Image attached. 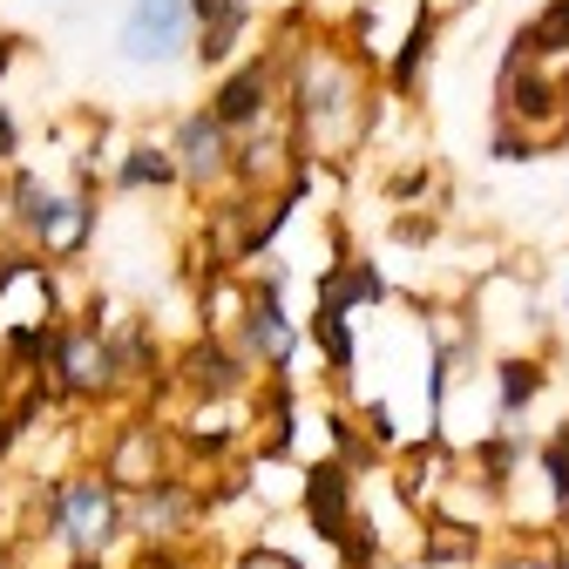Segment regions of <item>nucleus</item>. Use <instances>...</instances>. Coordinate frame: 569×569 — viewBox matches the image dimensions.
I'll use <instances>...</instances> for the list:
<instances>
[{"label": "nucleus", "mask_w": 569, "mask_h": 569, "mask_svg": "<svg viewBox=\"0 0 569 569\" xmlns=\"http://www.w3.org/2000/svg\"><path fill=\"white\" fill-rule=\"evenodd\" d=\"M238 569H299V562H284V556H271V549H258V556H244Z\"/></svg>", "instance_id": "nucleus-26"}, {"label": "nucleus", "mask_w": 569, "mask_h": 569, "mask_svg": "<svg viewBox=\"0 0 569 569\" xmlns=\"http://www.w3.org/2000/svg\"><path fill=\"white\" fill-rule=\"evenodd\" d=\"M48 367H54L61 393H102V387H116V346L96 332H68L48 346Z\"/></svg>", "instance_id": "nucleus-7"}, {"label": "nucleus", "mask_w": 569, "mask_h": 569, "mask_svg": "<svg viewBox=\"0 0 569 569\" xmlns=\"http://www.w3.org/2000/svg\"><path fill=\"white\" fill-rule=\"evenodd\" d=\"M136 569H190V562H183V556H170L163 542H150V549L136 556Z\"/></svg>", "instance_id": "nucleus-24"}, {"label": "nucleus", "mask_w": 569, "mask_h": 569, "mask_svg": "<svg viewBox=\"0 0 569 569\" xmlns=\"http://www.w3.org/2000/svg\"><path fill=\"white\" fill-rule=\"evenodd\" d=\"M190 8V21L203 28V21H218V14H231V8H251V0H183Z\"/></svg>", "instance_id": "nucleus-23"}, {"label": "nucleus", "mask_w": 569, "mask_h": 569, "mask_svg": "<svg viewBox=\"0 0 569 569\" xmlns=\"http://www.w3.org/2000/svg\"><path fill=\"white\" fill-rule=\"evenodd\" d=\"M14 157H21V116L0 102V163H14Z\"/></svg>", "instance_id": "nucleus-22"}, {"label": "nucleus", "mask_w": 569, "mask_h": 569, "mask_svg": "<svg viewBox=\"0 0 569 569\" xmlns=\"http://www.w3.org/2000/svg\"><path fill=\"white\" fill-rule=\"evenodd\" d=\"M542 157V142L516 122H495V163H536Z\"/></svg>", "instance_id": "nucleus-19"}, {"label": "nucleus", "mask_w": 569, "mask_h": 569, "mask_svg": "<svg viewBox=\"0 0 569 569\" xmlns=\"http://www.w3.org/2000/svg\"><path fill=\"white\" fill-rule=\"evenodd\" d=\"M183 48H190V8H183V0H129L122 34H116L122 61L157 68V61H177Z\"/></svg>", "instance_id": "nucleus-3"}, {"label": "nucleus", "mask_w": 569, "mask_h": 569, "mask_svg": "<svg viewBox=\"0 0 569 569\" xmlns=\"http://www.w3.org/2000/svg\"><path fill=\"white\" fill-rule=\"evenodd\" d=\"M319 339H326V352H332V367H352V339H346V326H339V312L332 306H319Z\"/></svg>", "instance_id": "nucleus-21"}, {"label": "nucleus", "mask_w": 569, "mask_h": 569, "mask_svg": "<svg viewBox=\"0 0 569 569\" xmlns=\"http://www.w3.org/2000/svg\"><path fill=\"white\" fill-rule=\"evenodd\" d=\"M380 299H387V278H380L367 258H346V264H332V271L319 278V306H332V312L380 306Z\"/></svg>", "instance_id": "nucleus-10"}, {"label": "nucleus", "mask_w": 569, "mask_h": 569, "mask_svg": "<svg viewBox=\"0 0 569 569\" xmlns=\"http://www.w3.org/2000/svg\"><path fill=\"white\" fill-rule=\"evenodd\" d=\"M306 516H312V529L326 542H346V529H352V475L339 461L306 468Z\"/></svg>", "instance_id": "nucleus-8"}, {"label": "nucleus", "mask_w": 569, "mask_h": 569, "mask_svg": "<svg viewBox=\"0 0 569 569\" xmlns=\"http://www.w3.org/2000/svg\"><path fill=\"white\" fill-rule=\"evenodd\" d=\"M542 468H549V488H556V509H569V427H562V435L549 441Z\"/></svg>", "instance_id": "nucleus-20"}, {"label": "nucleus", "mask_w": 569, "mask_h": 569, "mask_svg": "<svg viewBox=\"0 0 569 569\" xmlns=\"http://www.w3.org/2000/svg\"><path fill=\"white\" fill-rule=\"evenodd\" d=\"M14 61H21V34H8V28H0V82L14 76Z\"/></svg>", "instance_id": "nucleus-25"}, {"label": "nucleus", "mask_w": 569, "mask_h": 569, "mask_svg": "<svg viewBox=\"0 0 569 569\" xmlns=\"http://www.w3.org/2000/svg\"><path fill=\"white\" fill-rule=\"evenodd\" d=\"M556 89H562V116H569V68H562V82H556Z\"/></svg>", "instance_id": "nucleus-27"}, {"label": "nucleus", "mask_w": 569, "mask_h": 569, "mask_svg": "<svg viewBox=\"0 0 569 569\" xmlns=\"http://www.w3.org/2000/svg\"><path fill=\"white\" fill-rule=\"evenodd\" d=\"M516 48L536 54V61H569V0H549V8H536V14L522 21Z\"/></svg>", "instance_id": "nucleus-13"}, {"label": "nucleus", "mask_w": 569, "mask_h": 569, "mask_svg": "<svg viewBox=\"0 0 569 569\" xmlns=\"http://www.w3.org/2000/svg\"><path fill=\"white\" fill-rule=\"evenodd\" d=\"M68 569H102V562H96V556H76V562H68Z\"/></svg>", "instance_id": "nucleus-28"}, {"label": "nucleus", "mask_w": 569, "mask_h": 569, "mask_svg": "<svg viewBox=\"0 0 569 569\" xmlns=\"http://www.w3.org/2000/svg\"><path fill=\"white\" fill-rule=\"evenodd\" d=\"M536 387H542V373H536L529 360H509V367H502V413H522V407L536 400Z\"/></svg>", "instance_id": "nucleus-18"}, {"label": "nucleus", "mask_w": 569, "mask_h": 569, "mask_svg": "<svg viewBox=\"0 0 569 569\" xmlns=\"http://www.w3.org/2000/svg\"><path fill=\"white\" fill-rule=\"evenodd\" d=\"M170 157H177V177H190V183H224L231 177V136L218 129L210 109H197V116L177 122Z\"/></svg>", "instance_id": "nucleus-6"}, {"label": "nucleus", "mask_w": 569, "mask_h": 569, "mask_svg": "<svg viewBox=\"0 0 569 569\" xmlns=\"http://www.w3.org/2000/svg\"><path fill=\"white\" fill-rule=\"evenodd\" d=\"M238 380H244V367L231 360L224 346H210V339H203V346L183 352V387H190V393H231Z\"/></svg>", "instance_id": "nucleus-14"}, {"label": "nucleus", "mask_w": 569, "mask_h": 569, "mask_svg": "<svg viewBox=\"0 0 569 569\" xmlns=\"http://www.w3.org/2000/svg\"><path fill=\"white\" fill-rule=\"evenodd\" d=\"M271 96H278V68L258 54V61H238V68H224L218 96H210L203 109L218 116V129H224V136H251V129L271 116Z\"/></svg>", "instance_id": "nucleus-5"}, {"label": "nucleus", "mask_w": 569, "mask_h": 569, "mask_svg": "<svg viewBox=\"0 0 569 569\" xmlns=\"http://www.w3.org/2000/svg\"><path fill=\"white\" fill-rule=\"evenodd\" d=\"M244 346H251V352H271V360H284V352H292V326L278 319V292H271V284L258 292V306L244 312Z\"/></svg>", "instance_id": "nucleus-16"}, {"label": "nucleus", "mask_w": 569, "mask_h": 569, "mask_svg": "<svg viewBox=\"0 0 569 569\" xmlns=\"http://www.w3.org/2000/svg\"><path fill=\"white\" fill-rule=\"evenodd\" d=\"M435 34H441V8H435V0H413V21H407L400 48H393V61H387V89H393V96H413V89H420L427 61H435Z\"/></svg>", "instance_id": "nucleus-9"}, {"label": "nucleus", "mask_w": 569, "mask_h": 569, "mask_svg": "<svg viewBox=\"0 0 569 569\" xmlns=\"http://www.w3.org/2000/svg\"><path fill=\"white\" fill-rule=\"evenodd\" d=\"M116 183H122V190H142V183H150V190H170V183H183V177H177V157L163 150V142H136V150L122 157V170H116Z\"/></svg>", "instance_id": "nucleus-15"}, {"label": "nucleus", "mask_w": 569, "mask_h": 569, "mask_svg": "<svg viewBox=\"0 0 569 569\" xmlns=\"http://www.w3.org/2000/svg\"><path fill=\"white\" fill-rule=\"evenodd\" d=\"M495 109H502V122H516V129H529V136L569 122L556 76H542V61L522 54L516 41H509V54H502V76H495Z\"/></svg>", "instance_id": "nucleus-2"}, {"label": "nucleus", "mask_w": 569, "mask_h": 569, "mask_svg": "<svg viewBox=\"0 0 569 569\" xmlns=\"http://www.w3.org/2000/svg\"><path fill=\"white\" fill-rule=\"evenodd\" d=\"M150 481H163V441L150 427H129L122 448L109 455V488H150Z\"/></svg>", "instance_id": "nucleus-12"}, {"label": "nucleus", "mask_w": 569, "mask_h": 569, "mask_svg": "<svg viewBox=\"0 0 569 569\" xmlns=\"http://www.w3.org/2000/svg\"><path fill=\"white\" fill-rule=\"evenodd\" d=\"M136 529H150V536H177V529H190L197 522V495L190 488H170V481H150L136 495Z\"/></svg>", "instance_id": "nucleus-11"}, {"label": "nucleus", "mask_w": 569, "mask_h": 569, "mask_svg": "<svg viewBox=\"0 0 569 569\" xmlns=\"http://www.w3.org/2000/svg\"><path fill=\"white\" fill-rule=\"evenodd\" d=\"M54 529L68 536V549H76V556H102V542L122 529L116 488H109V481H68V488L54 495Z\"/></svg>", "instance_id": "nucleus-4"}, {"label": "nucleus", "mask_w": 569, "mask_h": 569, "mask_svg": "<svg viewBox=\"0 0 569 569\" xmlns=\"http://www.w3.org/2000/svg\"><path fill=\"white\" fill-rule=\"evenodd\" d=\"M197 34H203V41H197V61H203V68H224V61L238 54V41L251 34V8H231V14H218V21H203Z\"/></svg>", "instance_id": "nucleus-17"}, {"label": "nucleus", "mask_w": 569, "mask_h": 569, "mask_svg": "<svg viewBox=\"0 0 569 569\" xmlns=\"http://www.w3.org/2000/svg\"><path fill=\"white\" fill-rule=\"evenodd\" d=\"M360 68L346 54H312L292 76V102H299V129H352L360 122Z\"/></svg>", "instance_id": "nucleus-1"}]
</instances>
